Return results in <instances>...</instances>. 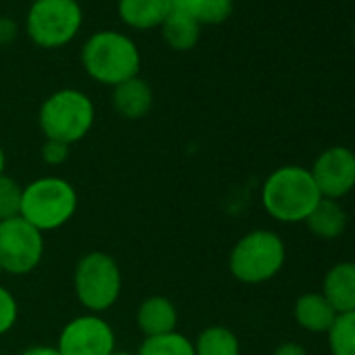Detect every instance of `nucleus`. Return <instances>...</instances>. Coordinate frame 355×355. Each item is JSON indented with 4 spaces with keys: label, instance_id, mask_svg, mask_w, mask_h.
Masks as SVG:
<instances>
[{
    "label": "nucleus",
    "instance_id": "obj_21",
    "mask_svg": "<svg viewBox=\"0 0 355 355\" xmlns=\"http://www.w3.org/2000/svg\"><path fill=\"white\" fill-rule=\"evenodd\" d=\"M326 334L330 355H355V311L338 313Z\"/></svg>",
    "mask_w": 355,
    "mask_h": 355
},
{
    "label": "nucleus",
    "instance_id": "obj_22",
    "mask_svg": "<svg viewBox=\"0 0 355 355\" xmlns=\"http://www.w3.org/2000/svg\"><path fill=\"white\" fill-rule=\"evenodd\" d=\"M21 197H24V187L15 180V178H11L7 173L0 175V222L19 218Z\"/></svg>",
    "mask_w": 355,
    "mask_h": 355
},
{
    "label": "nucleus",
    "instance_id": "obj_25",
    "mask_svg": "<svg viewBox=\"0 0 355 355\" xmlns=\"http://www.w3.org/2000/svg\"><path fill=\"white\" fill-rule=\"evenodd\" d=\"M19 34V26L11 17H0V46H9L15 42Z\"/></svg>",
    "mask_w": 355,
    "mask_h": 355
},
{
    "label": "nucleus",
    "instance_id": "obj_2",
    "mask_svg": "<svg viewBox=\"0 0 355 355\" xmlns=\"http://www.w3.org/2000/svg\"><path fill=\"white\" fill-rule=\"evenodd\" d=\"M142 57L136 42L117 30L94 32L82 46L84 71L103 86H119L140 73Z\"/></svg>",
    "mask_w": 355,
    "mask_h": 355
},
{
    "label": "nucleus",
    "instance_id": "obj_9",
    "mask_svg": "<svg viewBox=\"0 0 355 355\" xmlns=\"http://www.w3.org/2000/svg\"><path fill=\"white\" fill-rule=\"evenodd\" d=\"M57 349L61 355H113L115 332L98 313H84L65 324Z\"/></svg>",
    "mask_w": 355,
    "mask_h": 355
},
{
    "label": "nucleus",
    "instance_id": "obj_6",
    "mask_svg": "<svg viewBox=\"0 0 355 355\" xmlns=\"http://www.w3.org/2000/svg\"><path fill=\"white\" fill-rule=\"evenodd\" d=\"M80 0H32L26 15V32L40 49H63L82 30Z\"/></svg>",
    "mask_w": 355,
    "mask_h": 355
},
{
    "label": "nucleus",
    "instance_id": "obj_29",
    "mask_svg": "<svg viewBox=\"0 0 355 355\" xmlns=\"http://www.w3.org/2000/svg\"><path fill=\"white\" fill-rule=\"evenodd\" d=\"M113 355H136V353H130V351H115Z\"/></svg>",
    "mask_w": 355,
    "mask_h": 355
},
{
    "label": "nucleus",
    "instance_id": "obj_20",
    "mask_svg": "<svg viewBox=\"0 0 355 355\" xmlns=\"http://www.w3.org/2000/svg\"><path fill=\"white\" fill-rule=\"evenodd\" d=\"M136 355H195V345L184 334L173 330L159 336H144Z\"/></svg>",
    "mask_w": 355,
    "mask_h": 355
},
{
    "label": "nucleus",
    "instance_id": "obj_30",
    "mask_svg": "<svg viewBox=\"0 0 355 355\" xmlns=\"http://www.w3.org/2000/svg\"><path fill=\"white\" fill-rule=\"evenodd\" d=\"M0 276H3V270H0Z\"/></svg>",
    "mask_w": 355,
    "mask_h": 355
},
{
    "label": "nucleus",
    "instance_id": "obj_16",
    "mask_svg": "<svg viewBox=\"0 0 355 355\" xmlns=\"http://www.w3.org/2000/svg\"><path fill=\"white\" fill-rule=\"evenodd\" d=\"M159 30H161V36L169 49H173L178 53H187L199 44L203 28L191 15H187L180 9L173 7V11L169 13V17L163 21V26Z\"/></svg>",
    "mask_w": 355,
    "mask_h": 355
},
{
    "label": "nucleus",
    "instance_id": "obj_28",
    "mask_svg": "<svg viewBox=\"0 0 355 355\" xmlns=\"http://www.w3.org/2000/svg\"><path fill=\"white\" fill-rule=\"evenodd\" d=\"M5 167H7V155H5V148L0 144V175L5 173Z\"/></svg>",
    "mask_w": 355,
    "mask_h": 355
},
{
    "label": "nucleus",
    "instance_id": "obj_10",
    "mask_svg": "<svg viewBox=\"0 0 355 355\" xmlns=\"http://www.w3.org/2000/svg\"><path fill=\"white\" fill-rule=\"evenodd\" d=\"M309 171L322 199L338 201L355 189V153L347 146H330L318 155Z\"/></svg>",
    "mask_w": 355,
    "mask_h": 355
},
{
    "label": "nucleus",
    "instance_id": "obj_1",
    "mask_svg": "<svg viewBox=\"0 0 355 355\" xmlns=\"http://www.w3.org/2000/svg\"><path fill=\"white\" fill-rule=\"evenodd\" d=\"M322 195L311 171L303 165H282L274 169L261 187V205L270 218L282 224H299L320 203Z\"/></svg>",
    "mask_w": 355,
    "mask_h": 355
},
{
    "label": "nucleus",
    "instance_id": "obj_27",
    "mask_svg": "<svg viewBox=\"0 0 355 355\" xmlns=\"http://www.w3.org/2000/svg\"><path fill=\"white\" fill-rule=\"evenodd\" d=\"M21 355H61V353L57 347H51V345H34V347L24 349Z\"/></svg>",
    "mask_w": 355,
    "mask_h": 355
},
{
    "label": "nucleus",
    "instance_id": "obj_11",
    "mask_svg": "<svg viewBox=\"0 0 355 355\" xmlns=\"http://www.w3.org/2000/svg\"><path fill=\"white\" fill-rule=\"evenodd\" d=\"M173 11V0H117L119 19L138 32L161 28Z\"/></svg>",
    "mask_w": 355,
    "mask_h": 355
},
{
    "label": "nucleus",
    "instance_id": "obj_24",
    "mask_svg": "<svg viewBox=\"0 0 355 355\" xmlns=\"http://www.w3.org/2000/svg\"><path fill=\"white\" fill-rule=\"evenodd\" d=\"M42 159L46 165H63L69 159V144L59 142V140H44L42 144Z\"/></svg>",
    "mask_w": 355,
    "mask_h": 355
},
{
    "label": "nucleus",
    "instance_id": "obj_5",
    "mask_svg": "<svg viewBox=\"0 0 355 355\" xmlns=\"http://www.w3.org/2000/svg\"><path fill=\"white\" fill-rule=\"evenodd\" d=\"M286 261V247L272 230L245 234L230 251L228 270L243 284H261L278 276Z\"/></svg>",
    "mask_w": 355,
    "mask_h": 355
},
{
    "label": "nucleus",
    "instance_id": "obj_3",
    "mask_svg": "<svg viewBox=\"0 0 355 355\" xmlns=\"http://www.w3.org/2000/svg\"><path fill=\"white\" fill-rule=\"evenodd\" d=\"M78 211V193L71 182L59 175H44L24 187L21 218L40 232L59 230Z\"/></svg>",
    "mask_w": 355,
    "mask_h": 355
},
{
    "label": "nucleus",
    "instance_id": "obj_26",
    "mask_svg": "<svg viewBox=\"0 0 355 355\" xmlns=\"http://www.w3.org/2000/svg\"><path fill=\"white\" fill-rule=\"evenodd\" d=\"M272 355H307V349L301 345V343H295V340H288V343H282L274 349Z\"/></svg>",
    "mask_w": 355,
    "mask_h": 355
},
{
    "label": "nucleus",
    "instance_id": "obj_15",
    "mask_svg": "<svg viewBox=\"0 0 355 355\" xmlns=\"http://www.w3.org/2000/svg\"><path fill=\"white\" fill-rule=\"evenodd\" d=\"M295 322L307 332H328L336 320V309L322 293H305L295 301Z\"/></svg>",
    "mask_w": 355,
    "mask_h": 355
},
{
    "label": "nucleus",
    "instance_id": "obj_23",
    "mask_svg": "<svg viewBox=\"0 0 355 355\" xmlns=\"http://www.w3.org/2000/svg\"><path fill=\"white\" fill-rule=\"evenodd\" d=\"M17 315H19V305L15 297L11 295V291L0 286V336L7 334L15 326Z\"/></svg>",
    "mask_w": 355,
    "mask_h": 355
},
{
    "label": "nucleus",
    "instance_id": "obj_4",
    "mask_svg": "<svg viewBox=\"0 0 355 355\" xmlns=\"http://www.w3.org/2000/svg\"><path fill=\"white\" fill-rule=\"evenodd\" d=\"M94 103L78 88H61L53 92L38 111V123L46 140L76 144L88 136L94 125Z\"/></svg>",
    "mask_w": 355,
    "mask_h": 355
},
{
    "label": "nucleus",
    "instance_id": "obj_8",
    "mask_svg": "<svg viewBox=\"0 0 355 355\" xmlns=\"http://www.w3.org/2000/svg\"><path fill=\"white\" fill-rule=\"evenodd\" d=\"M44 257V236L21 216L0 222V270L11 276L32 274Z\"/></svg>",
    "mask_w": 355,
    "mask_h": 355
},
{
    "label": "nucleus",
    "instance_id": "obj_12",
    "mask_svg": "<svg viewBox=\"0 0 355 355\" xmlns=\"http://www.w3.org/2000/svg\"><path fill=\"white\" fill-rule=\"evenodd\" d=\"M153 101H155L153 88L140 76L121 82L119 86L113 88V94H111L115 113L130 121L142 119L144 115H148V111L153 109Z\"/></svg>",
    "mask_w": 355,
    "mask_h": 355
},
{
    "label": "nucleus",
    "instance_id": "obj_19",
    "mask_svg": "<svg viewBox=\"0 0 355 355\" xmlns=\"http://www.w3.org/2000/svg\"><path fill=\"white\" fill-rule=\"evenodd\" d=\"M193 345L195 355H241V340L226 326H207Z\"/></svg>",
    "mask_w": 355,
    "mask_h": 355
},
{
    "label": "nucleus",
    "instance_id": "obj_13",
    "mask_svg": "<svg viewBox=\"0 0 355 355\" xmlns=\"http://www.w3.org/2000/svg\"><path fill=\"white\" fill-rule=\"evenodd\" d=\"M320 293L328 299L336 313L355 311V261L334 263L326 272Z\"/></svg>",
    "mask_w": 355,
    "mask_h": 355
},
{
    "label": "nucleus",
    "instance_id": "obj_17",
    "mask_svg": "<svg viewBox=\"0 0 355 355\" xmlns=\"http://www.w3.org/2000/svg\"><path fill=\"white\" fill-rule=\"evenodd\" d=\"M309 232L322 241H334L347 230V211L338 201L320 199L315 209L305 220Z\"/></svg>",
    "mask_w": 355,
    "mask_h": 355
},
{
    "label": "nucleus",
    "instance_id": "obj_7",
    "mask_svg": "<svg viewBox=\"0 0 355 355\" xmlns=\"http://www.w3.org/2000/svg\"><path fill=\"white\" fill-rule=\"evenodd\" d=\"M76 297L88 313L111 309L121 295V270L113 255L90 251L76 263L73 270Z\"/></svg>",
    "mask_w": 355,
    "mask_h": 355
},
{
    "label": "nucleus",
    "instance_id": "obj_14",
    "mask_svg": "<svg viewBox=\"0 0 355 355\" xmlns=\"http://www.w3.org/2000/svg\"><path fill=\"white\" fill-rule=\"evenodd\" d=\"M136 324L144 336H159L173 332L178 326V307L163 295L146 297L136 309Z\"/></svg>",
    "mask_w": 355,
    "mask_h": 355
},
{
    "label": "nucleus",
    "instance_id": "obj_18",
    "mask_svg": "<svg viewBox=\"0 0 355 355\" xmlns=\"http://www.w3.org/2000/svg\"><path fill=\"white\" fill-rule=\"evenodd\" d=\"M173 7L191 15L203 28L220 26L230 19L234 11V0H173Z\"/></svg>",
    "mask_w": 355,
    "mask_h": 355
}]
</instances>
